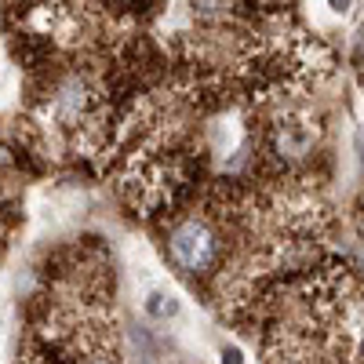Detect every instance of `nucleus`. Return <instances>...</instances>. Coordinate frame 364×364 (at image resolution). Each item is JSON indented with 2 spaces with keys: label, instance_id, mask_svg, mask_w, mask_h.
Masks as SVG:
<instances>
[{
  "label": "nucleus",
  "instance_id": "nucleus-1",
  "mask_svg": "<svg viewBox=\"0 0 364 364\" xmlns=\"http://www.w3.org/2000/svg\"><path fill=\"white\" fill-rule=\"evenodd\" d=\"M171 259L182 269H190V273L208 269L211 259H215V237H211V230L204 223H197V219L175 226V233H171Z\"/></svg>",
  "mask_w": 364,
  "mask_h": 364
},
{
  "label": "nucleus",
  "instance_id": "nucleus-2",
  "mask_svg": "<svg viewBox=\"0 0 364 364\" xmlns=\"http://www.w3.org/2000/svg\"><path fill=\"white\" fill-rule=\"evenodd\" d=\"M142 306H146V314H149V317L168 321V317H175V314H178V299H175L171 291H164V288H149V295L142 299Z\"/></svg>",
  "mask_w": 364,
  "mask_h": 364
}]
</instances>
